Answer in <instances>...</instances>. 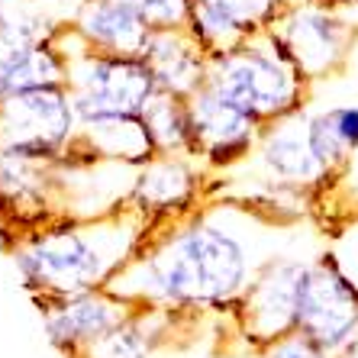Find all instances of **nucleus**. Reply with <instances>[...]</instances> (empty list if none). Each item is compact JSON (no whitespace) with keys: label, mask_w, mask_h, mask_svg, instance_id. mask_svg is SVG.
Here are the masks:
<instances>
[{"label":"nucleus","mask_w":358,"mask_h":358,"mask_svg":"<svg viewBox=\"0 0 358 358\" xmlns=\"http://www.w3.org/2000/svg\"><path fill=\"white\" fill-rule=\"evenodd\" d=\"M291 223L242 200L207 197L152 229L107 291L149 310L239 307L255 278L284 255L281 239Z\"/></svg>","instance_id":"nucleus-1"},{"label":"nucleus","mask_w":358,"mask_h":358,"mask_svg":"<svg viewBox=\"0 0 358 358\" xmlns=\"http://www.w3.org/2000/svg\"><path fill=\"white\" fill-rule=\"evenodd\" d=\"M152 229L129 207L94 220L59 217L26 229L13 245V265L26 287L42 291V303L103 291L133 262Z\"/></svg>","instance_id":"nucleus-2"},{"label":"nucleus","mask_w":358,"mask_h":358,"mask_svg":"<svg viewBox=\"0 0 358 358\" xmlns=\"http://www.w3.org/2000/svg\"><path fill=\"white\" fill-rule=\"evenodd\" d=\"M207 87L239 103L259 126H271L303 110L313 91L275 29L252 36L226 52H213Z\"/></svg>","instance_id":"nucleus-3"},{"label":"nucleus","mask_w":358,"mask_h":358,"mask_svg":"<svg viewBox=\"0 0 358 358\" xmlns=\"http://www.w3.org/2000/svg\"><path fill=\"white\" fill-rule=\"evenodd\" d=\"M55 42L68 59V87L100 107L142 117L145 107L162 94L159 78L142 55H107L84 45L71 26H65Z\"/></svg>","instance_id":"nucleus-4"},{"label":"nucleus","mask_w":358,"mask_h":358,"mask_svg":"<svg viewBox=\"0 0 358 358\" xmlns=\"http://www.w3.org/2000/svg\"><path fill=\"white\" fill-rule=\"evenodd\" d=\"M78 139L71 87H39L0 103V152L33 162H62Z\"/></svg>","instance_id":"nucleus-5"},{"label":"nucleus","mask_w":358,"mask_h":358,"mask_svg":"<svg viewBox=\"0 0 358 358\" xmlns=\"http://www.w3.org/2000/svg\"><path fill=\"white\" fill-rule=\"evenodd\" d=\"M345 3H291L275 33L310 84L349 68L358 45V26L342 13Z\"/></svg>","instance_id":"nucleus-6"},{"label":"nucleus","mask_w":358,"mask_h":358,"mask_svg":"<svg viewBox=\"0 0 358 358\" xmlns=\"http://www.w3.org/2000/svg\"><path fill=\"white\" fill-rule=\"evenodd\" d=\"M297 333L336 358L358 339V287L333 252H320L307 265Z\"/></svg>","instance_id":"nucleus-7"},{"label":"nucleus","mask_w":358,"mask_h":358,"mask_svg":"<svg viewBox=\"0 0 358 358\" xmlns=\"http://www.w3.org/2000/svg\"><path fill=\"white\" fill-rule=\"evenodd\" d=\"M210 184L213 175L194 155H155L136 168L126 207L159 229L200 207L210 197Z\"/></svg>","instance_id":"nucleus-8"},{"label":"nucleus","mask_w":358,"mask_h":358,"mask_svg":"<svg viewBox=\"0 0 358 358\" xmlns=\"http://www.w3.org/2000/svg\"><path fill=\"white\" fill-rule=\"evenodd\" d=\"M187 107L194 120V152L210 175H229L252 159L265 126L255 123L239 103L203 84L187 97Z\"/></svg>","instance_id":"nucleus-9"},{"label":"nucleus","mask_w":358,"mask_h":358,"mask_svg":"<svg viewBox=\"0 0 358 358\" xmlns=\"http://www.w3.org/2000/svg\"><path fill=\"white\" fill-rule=\"evenodd\" d=\"M310 259L297 255H278L271 265L255 278L249 294L236 307L242 320V333L255 339L259 345H275L297 333L300 294H303V278H307Z\"/></svg>","instance_id":"nucleus-10"},{"label":"nucleus","mask_w":358,"mask_h":358,"mask_svg":"<svg viewBox=\"0 0 358 358\" xmlns=\"http://www.w3.org/2000/svg\"><path fill=\"white\" fill-rule=\"evenodd\" d=\"M291 0H194L187 33L213 55L275 29Z\"/></svg>","instance_id":"nucleus-11"},{"label":"nucleus","mask_w":358,"mask_h":358,"mask_svg":"<svg viewBox=\"0 0 358 358\" xmlns=\"http://www.w3.org/2000/svg\"><path fill=\"white\" fill-rule=\"evenodd\" d=\"M42 310H45V333L59 349H78V345L87 349L133 317V307L117 294H110L107 287L65 300H49L42 303Z\"/></svg>","instance_id":"nucleus-12"},{"label":"nucleus","mask_w":358,"mask_h":358,"mask_svg":"<svg viewBox=\"0 0 358 358\" xmlns=\"http://www.w3.org/2000/svg\"><path fill=\"white\" fill-rule=\"evenodd\" d=\"M71 29L84 45L107 55H142L152 29L129 0H75Z\"/></svg>","instance_id":"nucleus-13"},{"label":"nucleus","mask_w":358,"mask_h":358,"mask_svg":"<svg viewBox=\"0 0 358 358\" xmlns=\"http://www.w3.org/2000/svg\"><path fill=\"white\" fill-rule=\"evenodd\" d=\"M142 59L152 65L159 87L175 97H194L207 84L210 52L194 39L187 29H162L152 33L145 42Z\"/></svg>","instance_id":"nucleus-14"},{"label":"nucleus","mask_w":358,"mask_h":358,"mask_svg":"<svg viewBox=\"0 0 358 358\" xmlns=\"http://www.w3.org/2000/svg\"><path fill=\"white\" fill-rule=\"evenodd\" d=\"M68 84V59L59 42L0 49V103L17 94Z\"/></svg>","instance_id":"nucleus-15"},{"label":"nucleus","mask_w":358,"mask_h":358,"mask_svg":"<svg viewBox=\"0 0 358 358\" xmlns=\"http://www.w3.org/2000/svg\"><path fill=\"white\" fill-rule=\"evenodd\" d=\"M142 120H145L155 155H194L197 159V152H194V120L184 97L162 91L145 107Z\"/></svg>","instance_id":"nucleus-16"},{"label":"nucleus","mask_w":358,"mask_h":358,"mask_svg":"<svg viewBox=\"0 0 358 358\" xmlns=\"http://www.w3.org/2000/svg\"><path fill=\"white\" fill-rule=\"evenodd\" d=\"M310 213L333 233L358 223V152H352L349 162L323 184V191L313 197Z\"/></svg>","instance_id":"nucleus-17"},{"label":"nucleus","mask_w":358,"mask_h":358,"mask_svg":"<svg viewBox=\"0 0 358 358\" xmlns=\"http://www.w3.org/2000/svg\"><path fill=\"white\" fill-rule=\"evenodd\" d=\"M149 320L152 310L149 313H145V307L133 310V317L126 323H120L113 333H107L103 339L87 345L84 358H149L155 333H159V329H149Z\"/></svg>","instance_id":"nucleus-18"},{"label":"nucleus","mask_w":358,"mask_h":358,"mask_svg":"<svg viewBox=\"0 0 358 358\" xmlns=\"http://www.w3.org/2000/svg\"><path fill=\"white\" fill-rule=\"evenodd\" d=\"M307 133H310V145L313 155L320 159V165L326 168V175L333 178L345 162H349V149L342 145V139L336 136L333 123L326 117V110H313L310 107V120H307Z\"/></svg>","instance_id":"nucleus-19"},{"label":"nucleus","mask_w":358,"mask_h":358,"mask_svg":"<svg viewBox=\"0 0 358 358\" xmlns=\"http://www.w3.org/2000/svg\"><path fill=\"white\" fill-rule=\"evenodd\" d=\"M133 10L145 20L152 33L162 29H187L194 0H129Z\"/></svg>","instance_id":"nucleus-20"},{"label":"nucleus","mask_w":358,"mask_h":358,"mask_svg":"<svg viewBox=\"0 0 358 358\" xmlns=\"http://www.w3.org/2000/svg\"><path fill=\"white\" fill-rule=\"evenodd\" d=\"M329 123H333L336 136L342 139V145L352 152H358V103H333V107H323Z\"/></svg>","instance_id":"nucleus-21"},{"label":"nucleus","mask_w":358,"mask_h":358,"mask_svg":"<svg viewBox=\"0 0 358 358\" xmlns=\"http://www.w3.org/2000/svg\"><path fill=\"white\" fill-rule=\"evenodd\" d=\"M265 358H336V355H326V352L317 349L310 339L294 333V336H287V339L275 342V345H268Z\"/></svg>","instance_id":"nucleus-22"},{"label":"nucleus","mask_w":358,"mask_h":358,"mask_svg":"<svg viewBox=\"0 0 358 358\" xmlns=\"http://www.w3.org/2000/svg\"><path fill=\"white\" fill-rule=\"evenodd\" d=\"M339 358H358V339L352 342V345H349V349H345V352H342Z\"/></svg>","instance_id":"nucleus-23"},{"label":"nucleus","mask_w":358,"mask_h":358,"mask_svg":"<svg viewBox=\"0 0 358 358\" xmlns=\"http://www.w3.org/2000/svg\"><path fill=\"white\" fill-rule=\"evenodd\" d=\"M291 3H345V0H291Z\"/></svg>","instance_id":"nucleus-24"},{"label":"nucleus","mask_w":358,"mask_h":358,"mask_svg":"<svg viewBox=\"0 0 358 358\" xmlns=\"http://www.w3.org/2000/svg\"><path fill=\"white\" fill-rule=\"evenodd\" d=\"M3 23H7V0H0V29H3Z\"/></svg>","instance_id":"nucleus-25"},{"label":"nucleus","mask_w":358,"mask_h":358,"mask_svg":"<svg viewBox=\"0 0 358 358\" xmlns=\"http://www.w3.org/2000/svg\"><path fill=\"white\" fill-rule=\"evenodd\" d=\"M345 3H349V0H345Z\"/></svg>","instance_id":"nucleus-26"}]
</instances>
